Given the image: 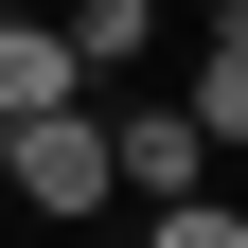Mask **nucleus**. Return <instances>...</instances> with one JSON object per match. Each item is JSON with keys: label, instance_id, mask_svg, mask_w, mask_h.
<instances>
[{"label": "nucleus", "instance_id": "423d86ee", "mask_svg": "<svg viewBox=\"0 0 248 248\" xmlns=\"http://www.w3.org/2000/svg\"><path fill=\"white\" fill-rule=\"evenodd\" d=\"M0 18H18V0H0Z\"/></svg>", "mask_w": 248, "mask_h": 248}, {"label": "nucleus", "instance_id": "f257e3e1", "mask_svg": "<svg viewBox=\"0 0 248 248\" xmlns=\"http://www.w3.org/2000/svg\"><path fill=\"white\" fill-rule=\"evenodd\" d=\"M0 177L36 213H107V124L89 107H36V124H0Z\"/></svg>", "mask_w": 248, "mask_h": 248}, {"label": "nucleus", "instance_id": "f03ea898", "mask_svg": "<svg viewBox=\"0 0 248 248\" xmlns=\"http://www.w3.org/2000/svg\"><path fill=\"white\" fill-rule=\"evenodd\" d=\"M107 195H195V124H177V107L107 124Z\"/></svg>", "mask_w": 248, "mask_h": 248}, {"label": "nucleus", "instance_id": "39448f33", "mask_svg": "<svg viewBox=\"0 0 248 248\" xmlns=\"http://www.w3.org/2000/svg\"><path fill=\"white\" fill-rule=\"evenodd\" d=\"M142 248H248V231H231V195H160V231H142Z\"/></svg>", "mask_w": 248, "mask_h": 248}, {"label": "nucleus", "instance_id": "20e7f679", "mask_svg": "<svg viewBox=\"0 0 248 248\" xmlns=\"http://www.w3.org/2000/svg\"><path fill=\"white\" fill-rule=\"evenodd\" d=\"M177 124H195V160H213V142L248 124V53H213V71H195V107H177Z\"/></svg>", "mask_w": 248, "mask_h": 248}, {"label": "nucleus", "instance_id": "7ed1b4c3", "mask_svg": "<svg viewBox=\"0 0 248 248\" xmlns=\"http://www.w3.org/2000/svg\"><path fill=\"white\" fill-rule=\"evenodd\" d=\"M71 107V36H36V18H0V124Z\"/></svg>", "mask_w": 248, "mask_h": 248}]
</instances>
